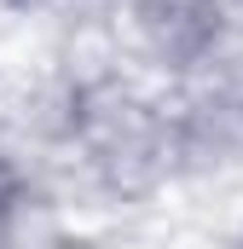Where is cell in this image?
<instances>
[{
	"mask_svg": "<svg viewBox=\"0 0 243 249\" xmlns=\"http://www.w3.org/2000/svg\"><path fill=\"white\" fill-rule=\"evenodd\" d=\"M133 47L168 81H197L226 64L238 35V0H127Z\"/></svg>",
	"mask_w": 243,
	"mask_h": 249,
	"instance_id": "1",
	"label": "cell"
},
{
	"mask_svg": "<svg viewBox=\"0 0 243 249\" xmlns=\"http://www.w3.org/2000/svg\"><path fill=\"white\" fill-rule=\"evenodd\" d=\"M29 203H35V180H29V168H23V157L0 139V249L23 232Z\"/></svg>",
	"mask_w": 243,
	"mask_h": 249,
	"instance_id": "2",
	"label": "cell"
},
{
	"mask_svg": "<svg viewBox=\"0 0 243 249\" xmlns=\"http://www.w3.org/2000/svg\"><path fill=\"white\" fill-rule=\"evenodd\" d=\"M12 12H41V6H58V0H6Z\"/></svg>",
	"mask_w": 243,
	"mask_h": 249,
	"instance_id": "3",
	"label": "cell"
},
{
	"mask_svg": "<svg viewBox=\"0 0 243 249\" xmlns=\"http://www.w3.org/2000/svg\"><path fill=\"white\" fill-rule=\"evenodd\" d=\"M238 122H243V75H238Z\"/></svg>",
	"mask_w": 243,
	"mask_h": 249,
	"instance_id": "4",
	"label": "cell"
},
{
	"mask_svg": "<svg viewBox=\"0 0 243 249\" xmlns=\"http://www.w3.org/2000/svg\"><path fill=\"white\" fill-rule=\"evenodd\" d=\"M232 249H243V232H238V244H232Z\"/></svg>",
	"mask_w": 243,
	"mask_h": 249,
	"instance_id": "5",
	"label": "cell"
}]
</instances>
